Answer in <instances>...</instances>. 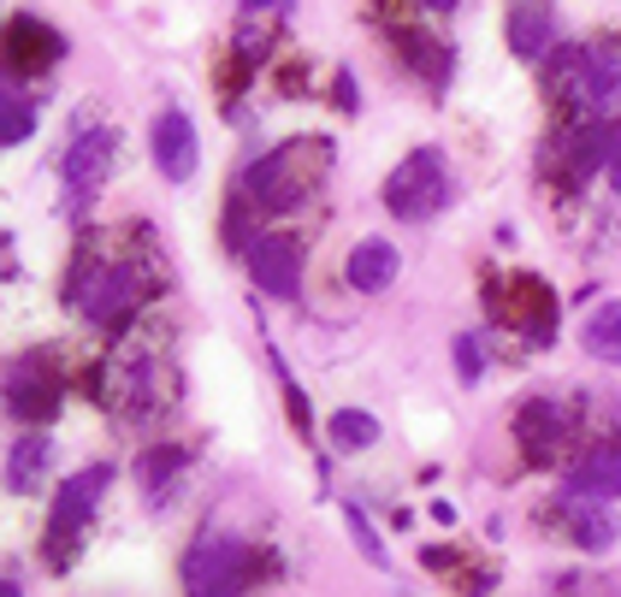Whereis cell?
<instances>
[{"instance_id": "cell-1", "label": "cell", "mask_w": 621, "mask_h": 597, "mask_svg": "<svg viewBox=\"0 0 621 597\" xmlns=\"http://www.w3.org/2000/svg\"><path fill=\"white\" fill-rule=\"evenodd\" d=\"M557 95L586 118H615V107H621V48H575V54H562Z\"/></svg>"}, {"instance_id": "cell-8", "label": "cell", "mask_w": 621, "mask_h": 597, "mask_svg": "<svg viewBox=\"0 0 621 597\" xmlns=\"http://www.w3.org/2000/svg\"><path fill=\"white\" fill-rule=\"evenodd\" d=\"M72 302L90 320H125L131 308H136V272H125V266H101L95 279H77L72 284Z\"/></svg>"}, {"instance_id": "cell-10", "label": "cell", "mask_w": 621, "mask_h": 597, "mask_svg": "<svg viewBox=\"0 0 621 597\" xmlns=\"http://www.w3.org/2000/svg\"><path fill=\"white\" fill-rule=\"evenodd\" d=\"M568 498H592V503L621 498V443H592L568 468Z\"/></svg>"}, {"instance_id": "cell-9", "label": "cell", "mask_w": 621, "mask_h": 597, "mask_svg": "<svg viewBox=\"0 0 621 597\" xmlns=\"http://www.w3.org/2000/svg\"><path fill=\"white\" fill-rule=\"evenodd\" d=\"M7 408L19 420H48L60 408V385H54V373H48L37 355H24V362L7 373Z\"/></svg>"}, {"instance_id": "cell-18", "label": "cell", "mask_w": 621, "mask_h": 597, "mask_svg": "<svg viewBox=\"0 0 621 597\" xmlns=\"http://www.w3.org/2000/svg\"><path fill=\"white\" fill-rule=\"evenodd\" d=\"M184 462H189L184 450H148L143 462H136V485H143V498L166 503L172 485H178V473H184Z\"/></svg>"}, {"instance_id": "cell-11", "label": "cell", "mask_w": 621, "mask_h": 597, "mask_svg": "<svg viewBox=\"0 0 621 597\" xmlns=\"http://www.w3.org/2000/svg\"><path fill=\"white\" fill-rule=\"evenodd\" d=\"M244 190L261 201V208H290L302 196V178H297V155L290 148H272L244 172Z\"/></svg>"}, {"instance_id": "cell-25", "label": "cell", "mask_w": 621, "mask_h": 597, "mask_svg": "<svg viewBox=\"0 0 621 597\" xmlns=\"http://www.w3.org/2000/svg\"><path fill=\"white\" fill-rule=\"evenodd\" d=\"M421 7H433V12H451V7H462V0H421Z\"/></svg>"}, {"instance_id": "cell-17", "label": "cell", "mask_w": 621, "mask_h": 597, "mask_svg": "<svg viewBox=\"0 0 621 597\" xmlns=\"http://www.w3.org/2000/svg\"><path fill=\"white\" fill-rule=\"evenodd\" d=\"M7 42H12V65H19V72H42V65H54V54H60V36H48L37 19H12Z\"/></svg>"}, {"instance_id": "cell-14", "label": "cell", "mask_w": 621, "mask_h": 597, "mask_svg": "<svg viewBox=\"0 0 621 597\" xmlns=\"http://www.w3.org/2000/svg\"><path fill=\"white\" fill-rule=\"evenodd\" d=\"M48 455H54V443H48L42 432H30V438L12 443V455H7V485L19 491V498H30V491H42Z\"/></svg>"}, {"instance_id": "cell-7", "label": "cell", "mask_w": 621, "mask_h": 597, "mask_svg": "<svg viewBox=\"0 0 621 597\" xmlns=\"http://www.w3.org/2000/svg\"><path fill=\"white\" fill-rule=\"evenodd\" d=\"M244 261H249L255 284H261L267 296L297 302V290H302V254H297V243H284V237H249Z\"/></svg>"}, {"instance_id": "cell-12", "label": "cell", "mask_w": 621, "mask_h": 597, "mask_svg": "<svg viewBox=\"0 0 621 597\" xmlns=\"http://www.w3.org/2000/svg\"><path fill=\"white\" fill-rule=\"evenodd\" d=\"M396 249L385 243V237H368V243H355V254H350V284L361 290V296H379L391 279H396Z\"/></svg>"}, {"instance_id": "cell-16", "label": "cell", "mask_w": 621, "mask_h": 597, "mask_svg": "<svg viewBox=\"0 0 621 597\" xmlns=\"http://www.w3.org/2000/svg\"><path fill=\"white\" fill-rule=\"evenodd\" d=\"M562 521L575 526V538L586 544V551H610L615 544V515L598 509L592 498H562Z\"/></svg>"}, {"instance_id": "cell-24", "label": "cell", "mask_w": 621, "mask_h": 597, "mask_svg": "<svg viewBox=\"0 0 621 597\" xmlns=\"http://www.w3.org/2000/svg\"><path fill=\"white\" fill-rule=\"evenodd\" d=\"M244 12L255 19V12H290V0H244Z\"/></svg>"}, {"instance_id": "cell-23", "label": "cell", "mask_w": 621, "mask_h": 597, "mask_svg": "<svg viewBox=\"0 0 621 597\" xmlns=\"http://www.w3.org/2000/svg\"><path fill=\"white\" fill-rule=\"evenodd\" d=\"M456 373H462V385H479V373H486V355H479L474 337H456Z\"/></svg>"}, {"instance_id": "cell-21", "label": "cell", "mask_w": 621, "mask_h": 597, "mask_svg": "<svg viewBox=\"0 0 621 597\" xmlns=\"http://www.w3.org/2000/svg\"><path fill=\"white\" fill-rule=\"evenodd\" d=\"M343 521H350V533H355V551L373 562V568H385V544H379V533L368 526V515L361 509H343Z\"/></svg>"}, {"instance_id": "cell-6", "label": "cell", "mask_w": 621, "mask_h": 597, "mask_svg": "<svg viewBox=\"0 0 621 597\" xmlns=\"http://www.w3.org/2000/svg\"><path fill=\"white\" fill-rule=\"evenodd\" d=\"M107 160H113V130L107 125H95V130H83L72 148H65V160H60V184H65V196H72V208L77 201H90L101 190V178H107Z\"/></svg>"}, {"instance_id": "cell-15", "label": "cell", "mask_w": 621, "mask_h": 597, "mask_svg": "<svg viewBox=\"0 0 621 597\" xmlns=\"http://www.w3.org/2000/svg\"><path fill=\"white\" fill-rule=\"evenodd\" d=\"M515 432H521V443H532V455L545 462V455L562 443V432H568V415L557 402H527L521 420H515Z\"/></svg>"}, {"instance_id": "cell-5", "label": "cell", "mask_w": 621, "mask_h": 597, "mask_svg": "<svg viewBox=\"0 0 621 597\" xmlns=\"http://www.w3.org/2000/svg\"><path fill=\"white\" fill-rule=\"evenodd\" d=\"M148 148H154V166H161L172 184H189V178H196L201 143H196V125H189V113L166 107L161 118H154V130H148Z\"/></svg>"}, {"instance_id": "cell-13", "label": "cell", "mask_w": 621, "mask_h": 597, "mask_svg": "<svg viewBox=\"0 0 621 597\" xmlns=\"http://www.w3.org/2000/svg\"><path fill=\"white\" fill-rule=\"evenodd\" d=\"M550 42H557V24H550V12L539 7V0H521V7H515V19H509V48L521 60H545L550 54Z\"/></svg>"}, {"instance_id": "cell-3", "label": "cell", "mask_w": 621, "mask_h": 597, "mask_svg": "<svg viewBox=\"0 0 621 597\" xmlns=\"http://www.w3.org/2000/svg\"><path fill=\"white\" fill-rule=\"evenodd\" d=\"M107 480H113V468H83V473H72V480L60 485L54 521H48V562H65V556H72V544H77L83 526H90V515H95V503H101V491H107Z\"/></svg>"}, {"instance_id": "cell-19", "label": "cell", "mask_w": 621, "mask_h": 597, "mask_svg": "<svg viewBox=\"0 0 621 597\" xmlns=\"http://www.w3.org/2000/svg\"><path fill=\"white\" fill-rule=\"evenodd\" d=\"M586 349L598 355V362H615L621 367V302H603V308L586 320Z\"/></svg>"}, {"instance_id": "cell-20", "label": "cell", "mask_w": 621, "mask_h": 597, "mask_svg": "<svg viewBox=\"0 0 621 597\" xmlns=\"http://www.w3.org/2000/svg\"><path fill=\"white\" fill-rule=\"evenodd\" d=\"M332 443H338V450H373L379 420L361 415V408H338V415H332Z\"/></svg>"}, {"instance_id": "cell-2", "label": "cell", "mask_w": 621, "mask_h": 597, "mask_svg": "<svg viewBox=\"0 0 621 597\" xmlns=\"http://www.w3.org/2000/svg\"><path fill=\"white\" fill-rule=\"evenodd\" d=\"M451 196V178H444V155L438 148H414V155L385 178V208L396 219H433Z\"/></svg>"}, {"instance_id": "cell-22", "label": "cell", "mask_w": 621, "mask_h": 597, "mask_svg": "<svg viewBox=\"0 0 621 597\" xmlns=\"http://www.w3.org/2000/svg\"><path fill=\"white\" fill-rule=\"evenodd\" d=\"M30 125H37V113H30V101H19V95H12V101H7V113H0V136H7V143H24V136H30Z\"/></svg>"}, {"instance_id": "cell-26", "label": "cell", "mask_w": 621, "mask_h": 597, "mask_svg": "<svg viewBox=\"0 0 621 597\" xmlns=\"http://www.w3.org/2000/svg\"><path fill=\"white\" fill-rule=\"evenodd\" d=\"M0 597H24V586H19V579H7V586H0Z\"/></svg>"}, {"instance_id": "cell-4", "label": "cell", "mask_w": 621, "mask_h": 597, "mask_svg": "<svg viewBox=\"0 0 621 597\" xmlns=\"http://www.w3.org/2000/svg\"><path fill=\"white\" fill-rule=\"evenodd\" d=\"M184 586L189 597H237L244 591V538L207 533L184 562Z\"/></svg>"}]
</instances>
